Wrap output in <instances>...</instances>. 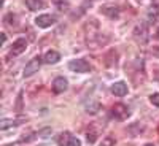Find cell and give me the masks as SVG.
<instances>
[{"mask_svg": "<svg viewBox=\"0 0 159 146\" xmlns=\"http://www.w3.org/2000/svg\"><path fill=\"white\" fill-rule=\"evenodd\" d=\"M69 69L72 72H76V73H88L91 70V65L83 59H76V60H70Z\"/></svg>", "mask_w": 159, "mask_h": 146, "instance_id": "cell-1", "label": "cell"}, {"mask_svg": "<svg viewBox=\"0 0 159 146\" xmlns=\"http://www.w3.org/2000/svg\"><path fill=\"white\" fill-rule=\"evenodd\" d=\"M111 114H113L116 119H119V121H124V119L129 116V110H127L126 105L116 103V105H113V108H111Z\"/></svg>", "mask_w": 159, "mask_h": 146, "instance_id": "cell-2", "label": "cell"}, {"mask_svg": "<svg viewBox=\"0 0 159 146\" xmlns=\"http://www.w3.org/2000/svg\"><path fill=\"white\" fill-rule=\"evenodd\" d=\"M134 37L137 42L140 43H147L148 42V27H147V24H140L135 27L134 30Z\"/></svg>", "mask_w": 159, "mask_h": 146, "instance_id": "cell-3", "label": "cell"}, {"mask_svg": "<svg viewBox=\"0 0 159 146\" xmlns=\"http://www.w3.org/2000/svg\"><path fill=\"white\" fill-rule=\"evenodd\" d=\"M40 65H42V59H40V57H34L27 65H25V69H24V76H30V75L37 73L38 69H40Z\"/></svg>", "mask_w": 159, "mask_h": 146, "instance_id": "cell-4", "label": "cell"}, {"mask_svg": "<svg viewBox=\"0 0 159 146\" xmlns=\"http://www.w3.org/2000/svg\"><path fill=\"white\" fill-rule=\"evenodd\" d=\"M54 22H56V18L51 16V15H42V16H38V18L35 19V24L38 25V27H43V29L51 27Z\"/></svg>", "mask_w": 159, "mask_h": 146, "instance_id": "cell-5", "label": "cell"}, {"mask_svg": "<svg viewBox=\"0 0 159 146\" xmlns=\"http://www.w3.org/2000/svg\"><path fill=\"white\" fill-rule=\"evenodd\" d=\"M25 48H27V42H25V38H18L15 43H13L11 46V54H22V52L25 51Z\"/></svg>", "mask_w": 159, "mask_h": 146, "instance_id": "cell-6", "label": "cell"}, {"mask_svg": "<svg viewBox=\"0 0 159 146\" xmlns=\"http://www.w3.org/2000/svg\"><path fill=\"white\" fill-rule=\"evenodd\" d=\"M67 86H69L67 79L62 78V76H59V78L54 79V83H52V91H54L56 94H61V92L67 91Z\"/></svg>", "mask_w": 159, "mask_h": 146, "instance_id": "cell-7", "label": "cell"}, {"mask_svg": "<svg viewBox=\"0 0 159 146\" xmlns=\"http://www.w3.org/2000/svg\"><path fill=\"white\" fill-rule=\"evenodd\" d=\"M111 92L115 95H118V97H123V95L127 94V84L123 83V81H118V83H115L111 86Z\"/></svg>", "mask_w": 159, "mask_h": 146, "instance_id": "cell-8", "label": "cell"}, {"mask_svg": "<svg viewBox=\"0 0 159 146\" xmlns=\"http://www.w3.org/2000/svg\"><path fill=\"white\" fill-rule=\"evenodd\" d=\"M102 13H103V15H107L108 18H111V19L118 18V15H119L118 7H113V5H105V7L102 8Z\"/></svg>", "mask_w": 159, "mask_h": 146, "instance_id": "cell-9", "label": "cell"}, {"mask_svg": "<svg viewBox=\"0 0 159 146\" xmlns=\"http://www.w3.org/2000/svg\"><path fill=\"white\" fill-rule=\"evenodd\" d=\"M59 59H61V54H59L57 51H48L46 54H45V57H43V60L46 64H56Z\"/></svg>", "mask_w": 159, "mask_h": 146, "instance_id": "cell-10", "label": "cell"}, {"mask_svg": "<svg viewBox=\"0 0 159 146\" xmlns=\"http://www.w3.org/2000/svg\"><path fill=\"white\" fill-rule=\"evenodd\" d=\"M25 5L30 11H37V10H42L43 8V0H25Z\"/></svg>", "mask_w": 159, "mask_h": 146, "instance_id": "cell-11", "label": "cell"}, {"mask_svg": "<svg viewBox=\"0 0 159 146\" xmlns=\"http://www.w3.org/2000/svg\"><path fill=\"white\" fill-rule=\"evenodd\" d=\"M116 59H118V52L115 49L108 51V54L105 56V65H108V67H111V65H116Z\"/></svg>", "mask_w": 159, "mask_h": 146, "instance_id": "cell-12", "label": "cell"}, {"mask_svg": "<svg viewBox=\"0 0 159 146\" xmlns=\"http://www.w3.org/2000/svg\"><path fill=\"white\" fill-rule=\"evenodd\" d=\"M70 140H72L70 134H69V132H64V134H61L57 137V146H69Z\"/></svg>", "mask_w": 159, "mask_h": 146, "instance_id": "cell-13", "label": "cell"}, {"mask_svg": "<svg viewBox=\"0 0 159 146\" xmlns=\"http://www.w3.org/2000/svg\"><path fill=\"white\" fill-rule=\"evenodd\" d=\"M18 126V122L15 121V119H3L2 122H0V129L5 130V129H10V127H15Z\"/></svg>", "mask_w": 159, "mask_h": 146, "instance_id": "cell-14", "label": "cell"}, {"mask_svg": "<svg viewBox=\"0 0 159 146\" xmlns=\"http://www.w3.org/2000/svg\"><path fill=\"white\" fill-rule=\"evenodd\" d=\"M157 18H159V13H157L156 8H151V10L147 13V21H148V22H154Z\"/></svg>", "mask_w": 159, "mask_h": 146, "instance_id": "cell-15", "label": "cell"}, {"mask_svg": "<svg viewBox=\"0 0 159 146\" xmlns=\"http://www.w3.org/2000/svg\"><path fill=\"white\" fill-rule=\"evenodd\" d=\"M52 2H54V5L59 10H67L69 8V2H67V0H52Z\"/></svg>", "mask_w": 159, "mask_h": 146, "instance_id": "cell-16", "label": "cell"}, {"mask_svg": "<svg viewBox=\"0 0 159 146\" xmlns=\"http://www.w3.org/2000/svg\"><path fill=\"white\" fill-rule=\"evenodd\" d=\"M86 138L89 143H94L97 140V132L96 130H88V134H86Z\"/></svg>", "mask_w": 159, "mask_h": 146, "instance_id": "cell-17", "label": "cell"}, {"mask_svg": "<svg viewBox=\"0 0 159 146\" xmlns=\"http://www.w3.org/2000/svg\"><path fill=\"white\" fill-rule=\"evenodd\" d=\"M100 146H115V138H113V137H105V138H102Z\"/></svg>", "mask_w": 159, "mask_h": 146, "instance_id": "cell-18", "label": "cell"}, {"mask_svg": "<svg viewBox=\"0 0 159 146\" xmlns=\"http://www.w3.org/2000/svg\"><path fill=\"white\" fill-rule=\"evenodd\" d=\"M150 100H151L153 105L159 107V94H157V92H156V94H151V95H150Z\"/></svg>", "mask_w": 159, "mask_h": 146, "instance_id": "cell-19", "label": "cell"}, {"mask_svg": "<svg viewBox=\"0 0 159 146\" xmlns=\"http://www.w3.org/2000/svg\"><path fill=\"white\" fill-rule=\"evenodd\" d=\"M21 110H22V92L18 97V105H16V111H21Z\"/></svg>", "mask_w": 159, "mask_h": 146, "instance_id": "cell-20", "label": "cell"}, {"mask_svg": "<svg viewBox=\"0 0 159 146\" xmlns=\"http://www.w3.org/2000/svg\"><path fill=\"white\" fill-rule=\"evenodd\" d=\"M69 146H81V143H80V140H78V138L72 137V140H70V144H69Z\"/></svg>", "mask_w": 159, "mask_h": 146, "instance_id": "cell-21", "label": "cell"}, {"mask_svg": "<svg viewBox=\"0 0 159 146\" xmlns=\"http://www.w3.org/2000/svg\"><path fill=\"white\" fill-rule=\"evenodd\" d=\"M7 42V35L5 33H2V43H5Z\"/></svg>", "mask_w": 159, "mask_h": 146, "instance_id": "cell-22", "label": "cell"}, {"mask_svg": "<svg viewBox=\"0 0 159 146\" xmlns=\"http://www.w3.org/2000/svg\"><path fill=\"white\" fill-rule=\"evenodd\" d=\"M153 3H154L156 7H159V0H153Z\"/></svg>", "mask_w": 159, "mask_h": 146, "instance_id": "cell-23", "label": "cell"}, {"mask_svg": "<svg viewBox=\"0 0 159 146\" xmlns=\"http://www.w3.org/2000/svg\"><path fill=\"white\" fill-rule=\"evenodd\" d=\"M143 146H154L153 143H147V144H143Z\"/></svg>", "mask_w": 159, "mask_h": 146, "instance_id": "cell-24", "label": "cell"}, {"mask_svg": "<svg viewBox=\"0 0 159 146\" xmlns=\"http://www.w3.org/2000/svg\"><path fill=\"white\" fill-rule=\"evenodd\" d=\"M156 38L159 40V29H157V32H156Z\"/></svg>", "mask_w": 159, "mask_h": 146, "instance_id": "cell-25", "label": "cell"}]
</instances>
